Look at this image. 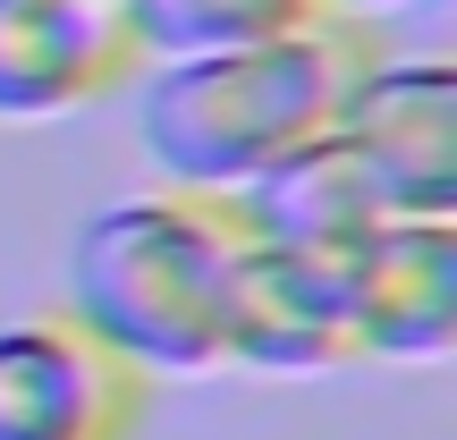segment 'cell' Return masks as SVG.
Masks as SVG:
<instances>
[{"label":"cell","instance_id":"obj_1","mask_svg":"<svg viewBox=\"0 0 457 440\" xmlns=\"http://www.w3.org/2000/svg\"><path fill=\"white\" fill-rule=\"evenodd\" d=\"M381 26L364 17H296L262 43L187 51V60H145L136 94V145L162 170V187L187 195H245L262 170L305 153L313 136L339 128L356 77L381 60Z\"/></svg>","mask_w":457,"mask_h":440},{"label":"cell","instance_id":"obj_2","mask_svg":"<svg viewBox=\"0 0 457 440\" xmlns=\"http://www.w3.org/2000/svg\"><path fill=\"white\" fill-rule=\"evenodd\" d=\"M237 254L245 212L228 195H187V187L119 195L68 245V313L145 373H220Z\"/></svg>","mask_w":457,"mask_h":440},{"label":"cell","instance_id":"obj_3","mask_svg":"<svg viewBox=\"0 0 457 440\" xmlns=\"http://www.w3.org/2000/svg\"><path fill=\"white\" fill-rule=\"evenodd\" d=\"M153 373L68 305L0 313V440H136Z\"/></svg>","mask_w":457,"mask_h":440},{"label":"cell","instance_id":"obj_4","mask_svg":"<svg viewBox=\"0 0 457 440\" xmlns=\"http://www.w3.org/2000/svg\"><path fill=\"white\" fill-rule=\"evenodd\" d=\"M339 145L390 220H457V68L381 51L339 111Z\"/></svg>","mask_w":457,"mask_h":440},{"label":"cell","instance_id":"obj_5","mask_svg":"<svg viewBox=\"0 0 457 440\" xmlns=\"http://www.w3.org/2000/svg\"><path fill=\"white\" fill-rule=\"evenodd\" d=\"M145 77L128 0H0V119L51 128Z\"/></svg>","mask_w":457,"mask_h":440},{"label":"cell","instance_id":"obj_6","mask_svg":"<svg viewBox=\"0 0 457 440\" xmlns=\"http://www.w3.org/2000/svg\"><path fill=\"white\" fill-rule=\"evenodd\" d=\"M339 271L356 364H441L457 347V220H381Z\"/></svg>","mask_w":457,"mask_h":440},{"label":"cell","instance_id":"obj_7","mask_svg":"<svg viewBox=\"0 0 457 440\" xmlns=\"http://www.w3.org/2000/svg\"><path fill=\"white\" fill-rule=\"evenodd\" d=\"M220 364L279 373V381H288V373H330V364H356L339 254L271 245V237H254V228H245V254H237V271H228Z\"/></svg>","mask_w":457,"mask_h":440},{"label":"cell","instance_id":"obj_8","mask_svg":"<svg viewBox=\"0 0 457 440\" xmlns=\"http://www.w3.org/2000/svg\"><path fill=\"white\" fill-rule=\"evenodd\" d=\"M245 212V228L271 245H305V254H347V245L364 237V228H381L390 212H381L373 178L356 170V153L339 145V128L313 136L305 153H288L279 170H262L245 195H228Z\"/></svg>","mask_w":457,"mask_h":440},{"label":"cell","instance_id":"obj_9","mask_svg":"<svg viewBox=\"0 0 457 440\" xmlns=\"http://www.w3.org/2000/svg\"><path fill=\"white\" fill-rule=\"evenodd\" d=\"M145 60H187V51H228L313 17V0H128Z\"/></svg>","mask_w":457,"mask_h":440},{"label":"cell","instance_id":"obj_10","mask_svg":"<svg viewBox=\"0 0 457 440\" xmlns=\"http://www.w3.org/2000/svg\"><path fill=\"white\" fill-rule=\"evenodd\" d=\"M313 9H330V17H364V26H381V17H398V9H441V0H313Z\"/></svg>","mask_w":457,"mask_h":440}]
</instances>
